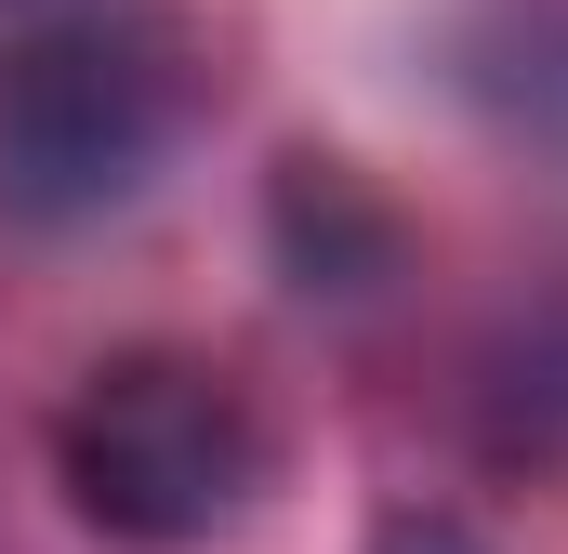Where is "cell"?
<instances>
[{
	"mask_svg": "<svg viewBox=\"0 0 568 554\" xmlns=\"http://www.w3.org/2000/svg\"><path fill=\"white\" fill-rule=\"evenodd\" d=\"M185 40L145 0H53L0 40V212L13 225H93L159 185L185 145Z\"/></svg>",
	"mask_w": 568,
	"mask_h": 554,
	"instance_id": "cell-1",
	"label": "cell"
},
{
	"mask_svg": "<svg viewBox=\"0 0 568 554\" xmlns=\"http://www.w3.org/2000/svg\"><path fill=\"white\" fill-rule=\"evenodd\" d=\"M67 489L106 542L145 554H185V542H225L265 489V410L239 370L185 357V343H133L106 357L80 397H67Z\"/></svg>",
	"mask_w": 568,
	"mask_h": 554,
	"instance_id": "cell-2",
	"label": "cell"
},
{
	"mask_svg": "<svg viewBox=\"0 0 568 554\" xmlns=\"http://www.w3.org/2000/svg\"><path fill=\"white\" fill-rule=\"evenodd\" d=\"M476 422H489L503 462H568V277L529 290V304L489 330V357H476Z\"/></svg>",
	"mask_w": 568,
	"mask_h": 554,
	"instance_id": "cell-3",
	"label": "cell"
},
{
	"mask_svg": "<svg viewBox=\"0 0 568 554\" xmlns=\"http://www.w3.org/2000/svg\"><path fill=\"white\" fill-rule=\"evenodd\" d=\"M463 93L529 145H568V0H476L463 13Z\"/></svg>",
	"mask_w": 568,
	"mask_h": 554,
	"instance_id": "cell-4",
	"label": "cell"
},
{
	"mask_svg": "<svg viewBox=\"0 0 568 554\" xmlns=\"http://www.w3.org/2000/svg\"><path fill=\"white\" fill-rule=\"evenodd\" d=\"M278 252H291L304 290H371V277L397 265V225H384L331 158H291L278 172Z\"/></svg>",
	"mask_w": 568,
	"mask_h": 554,
	"instance_id": "cell-5",
	"label": "cell"
},
{
	"mask_svg": "<svg viewBox=\"0 0 568 554\" xmlns=\"http://www.w3.org/2000/svg\"><path fill=\"white\" fill-rule=\"evenodd\" d=\"M371 554H489V542H476V529H463L449 502H397V515L371 529Z\"/></svg>",
	"mask_w": 568,
	"mask_h": 554,
	"instance_id": "cell-6",
	"label": "cell"
}]
</instances>
